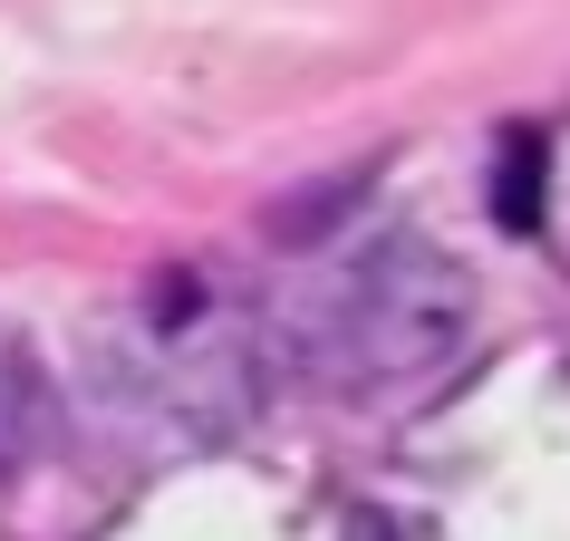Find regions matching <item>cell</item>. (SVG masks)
I'll return each mask as SVG.
<instances>
[{"label":"cell","mask_w":570,"mask_h":541,"mask_svg":"<svg viewBox=\"0 0 570 541\" xmlns=\"http://www.w3.org/2000/svg\"><path fill=\"white\" fill-rule=\"evenodd\" d=\"M358 194H367V175H330V184H309V194H281V204H271V223H262V233H271V242H291V252H301V242L338 233Z\"/></svg>","instance_id":"2"},{"label":"cell","mask_w":570,"mask_h":541,"mask_svg":"<svg viewBox=\"0 0 570 541\" xmlns=\"http://www.w3.org/2000/svg\"><path fill=\"white\" fill-rule=\"evenodd\" d=\"M320 329H330V358H348L367 387H425L474 338V270L416 233H387L348 262Z\"/></svg>","instance_id":"1"},{"label":"cell","mask_w":570,"mask_h":541,"mask_svg":"<svg viewBox=\"0 0 570 541\" xmlns=\"http://www.w3.org/2000/svg\"><path fill=\"white\" fill-rule=\"evenodd\" d=\"M503 223L512 233L541 223V136H512L503 146Z\"/></svg>","instance_id":"3"}]
</instances>
